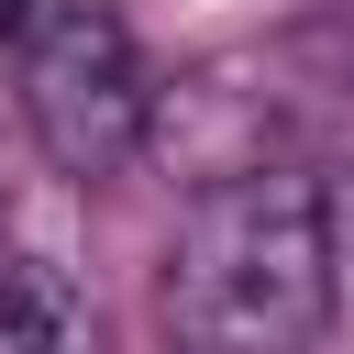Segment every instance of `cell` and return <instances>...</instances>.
<instances>
[{"label":"cell","mask_w":354,"mask_h":354,"mask_svg":"<svg viewBox=\"0 0 354 354\" xmlns=\"http://www.w3.org/2000/svg\"><path fill=\"white\" fill-rule=\"evenodd\" d=\"M22 122L66 177H122L155 133V77L100 0H44L22 33Z\"/></svg>","instance_id":"2"},{"label":"cell","mask_w":354,"mask_h":354,"mask_svg":"<svg viewBox=\"0 0 354 354\" xmlns=\"http://www.w3.org/2000/svg\"><path fill=\"white\" fill-rule=\"evenodd\" d=\"M0 354H88V310L44 254H11L0 277Z\"/></svg>","instance_id":"3"},{"label":"cell","mask_w":354,"mask_h":354,"mask_svg":"<svg viewBox=\"0 0 354 354\" xmlns=\"http://www.w3.org/2000/svg\"><path fill=\"white\" fill-rule=\"evenodd\" d=\"M33 11H44V0H0V33H22V22H33Z\"/></svg>","instance_id":"5"},{"label":"cell","mask_w":354,"mask_h":354,"mask_svg":"<svg viewBox=\"0 0 354 354\" xmlns=\"http://www.w3.org/2000/svg\"><path fill=\"white\" fill-rule=\"evenodd\" d=\"M321 254H332V299H354V166L321 177Z\"/></svg>","instance_id":"4"},{"label":"cell","mask_w":354,"mask_h":354,"mask_svg":"<svg viewBox=\"0 0 354 354\" xmlns=\"http://www.w3.org/2000/svg\"><path fill=\"white\" fill-rule=\"evenodd\" d=\"M332 310L321 177L243 166L188 199L166 243V354H321Z\"/></svg>","instance_id":"1"}]
</instances>
